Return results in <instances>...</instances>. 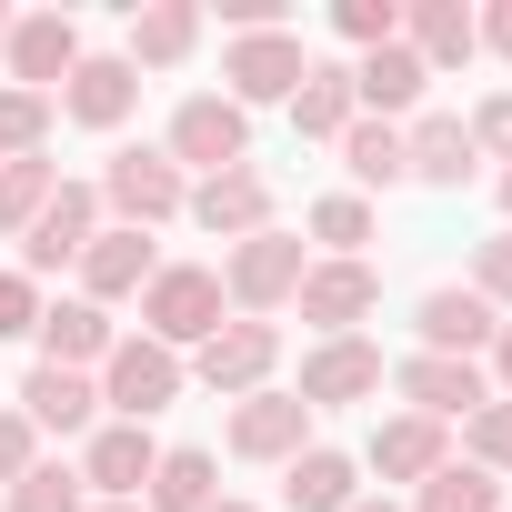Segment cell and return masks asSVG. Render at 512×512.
<instances>
[{"label":"cell","mask_w":512,"mask_h":512,"mask_svg":"<svg viewBox=\"0 0 512 512\" xmlns=\"http://www.w3.org/2000/svg\"><path fill=\"white\" fill-rule=\"evenodd\" d=\"M302 272H312V251H302L292 231H251V241L221 251V302H231L241 322H272V312L302 292Z\"/></svg>","instance_id":"1"},{"label":"cell","mask_w":512,"mask_h":512,"mask_svg":"<svg viewBox=\"0 0 512 512\" xmlns=\"http://www.w3.org/2000/svg\"><path fill=\"white\" fill-rule=\"evenodd\" d=\"M221 272H201V262H161L151 272V292H141V332L161 342V352H201L211 332H221Z\"/></svg>","instance_id":"2"},{"label":"cell","mask_w":512,"mask_h":512,"mask_svg":"<svg viewBox=\"0 0 512 512\" xmlns=\"http://www.w3.org/2000/svg\"><path fill=\"white\" fill-rule=\"evenodd\" d=\"M161 151H171L181 181H191V171H201V181H211V171H241V161H251V111L221 101V91H191V101L171 111V141H161Z\"/></svg>","instance_id":"3"},{"label":"cell","mask_w":512,"mask_h":512,"mask_svg":"<svg viewBox=\"0 0 512 512\" xmlns=\"http://www.w3.org/2000/svg\"><path fill=\"white\" fill-rule=\"evenodd\" d=\"M181 382H191V362L161 352L151 332H131V342H111V362H101V412H111V422H151V412L181 402Z\"/></svg>","instance_id":"4"},{"label":"cell","mask_w":512,"mask_h":512,"mask_svg":"<svg viewBox=\"0 0 512 512\" xmlns=\"http://www.w3.org/2000/svg\"><path fill=\"white\" fill-rule=\"evenodd\" d=\"M101 211H121V231H161L191 211V181L171 171V151H111L101 171Z\"/></svg>","instance_id":"5"},{"label":"cell","mask_w":512,"mask_h":512,"mask_svg":"<svg viewBox=\"0 0 512 512\" xmlns=\"http://www.w3.org/2000/svg\"><path fill=\"white\" fill-rule=\"evenodd\" d=\"M382 382H392L422 422H472V412L492 402V372H482V362H452V352H412V362H392Z\"/></svg>","instance_id":"6"},{"label":"cell","mask_w":512,"mask_h":512,"mask_svg":"<svg viewBox=\"0 0 512 512\" xmlns=\"http://www.w3.org/2000/svg\"><path fill=\"white\" fill-rule=\"evenodd\" d=\"M91 241H101V181H61V191L41 201V221L21 231V272L41 282V272H61V262H81Z\"/></svg>","instance_id":"7"},{"label":"cell","mask_w":512,"mask_h":512,"mask_svg":"<svg viewBox=\"0 0 512 512\" xmlns=\"http://www.w3.org/2000/svg\"><path fill=\"white\" fill-rule=\"evenodd\" d=\"M302 71H312V51H302L292 31H241V41L221 51V81H231L221 101H241V111H251V101H292Z\"/></svg>","instance_id":"8"},{"label":"cell","mask_w":512,"mask_h":512,"mask_svg":"<svg viewBox=\"0 0 512 512\" xmlns=\"http://www.w3.org/2000/svg\"><path fill=\"white\" fill-rule=\"evenodd\" d=\"M0 61H11V91H41V101H51V91L81 71V21H71V11H21Z\"/></svg>","instance_id":"9"},{"label":"cell","mask_w":512,"mask_h":512,"mask_svg":"<svg viewBox=\"0 0 512 512\" xmlns=\"http://www.w3.org/2000/svg\"><path fill=\"white\" fill-rule=\"evenodd\" d=\"M272 362H282V332L272 322H221L201 352H191V372L221 392V402H241V392H262L272 382Z\"/></svg>","instance_id":"10"},{"label":"cell","mask_w":512,"mask_h":512,"mask_svg":"<svg viewBox=\"0 0 512 512\" xmlns=\"http://www.w3.org/2000/svg\"><path fill=\"white\" fill-rule=\"evenodd\" d=\"M231 452L241 462H292V452H312V412H302V392H241L231 402Z\"/></svg>","instance_id":"11"},{"label":"cell","mask_w":512,"mask_h":512,"mask_svg":"<svg viewBox=\"0 0 512 512\" xmlns=\"http://www.w3.org/2000/svg\"><path fill=\"white\" fill-rule=\"evenodd\" d=\"M292 302H302V322H312L322 342H342L352 322H372V302H382V272H372V262H312Z\"/></svg>","instance_id":"12"},{"label":"cell","mask_w":512,"mask_h":512,"mask_svg":"<svg viewBox=\"0 0 512 512\" xmlns=\"http://www.w3.org/2000/svg\"><path fill=\"white\" fill-rule=\"evenodd\" d=\"M412 332H422V352H452V362H482V352H492V332H502V312H492V302H482L472 282H442V292H422Z\"/></svg>","instance_id":"13"},{"label":"cell","mask_w":512,"mask_h":512,"mask_svg":"<svg viewBox=\"0 0 512 512\" xmlns=\"http://www.w3.org/2000/svg\"><path fill=\"white\" fill-rule=\"evenodd\" d=\"M372 392H382V352L362 332L302 352V412H342V402H372Z\"/></svg>","instance_id":"14"},{"label":"cell","mask_w":512,"mask_h":512,"mask_svg":"<svg viewBox=\"0 0 512 512\" xmlns=\"http://www.w3.org/2000/svg\"><path fill=\"white\" fill-rule=\"evenodd\" d=\"M61 111H71L81 131H121V121L141 111V71H131L121 51H81V71L61 81Z\"/></svg>","instance_id":"15"},{"label":"cell","mask_w":512,"mask_h":512,"mask_svg":"<svg viewBox=\"0 0 512 512\" xmlns=\"http://www.w3.org/2000/svg\"><path fill=\"white\" fill-rule=\"evenodd\" d=\"M191 221L211 231V241H251V231H272V181L262 171H211V181H191Z\"/></svg>","instance_id":"16"},{"label":"cell","mask_w":512,"mask_h":512,"mask_svg":"<svg viewBox=\"0 0 512 512\" xmlns=\"http://www.w3.org/2000/svg\"><path fill=\"white\" fill-rule=\"evenodd\" d=\"M402 171H412V181H432V191H462V181L482 171L472 121H462V111H422V121L402 131Z\"/></svg>","instance_id":"17"},{"label":"cell","mask_w":512,"mask_h":512,"mask_svg":"<svg viewBox=\"0 0 512 512\" xmlns=\"http://www.w3.org/2000/svg\"><path fill=\"white\" fill-rule=\"evenodd\" d=\"M151 462H161L151 422H101V432H91V452H81V482H91L101 502H141Z\"/></svg>","instance_id":"18"},{"label":"cell","mask_w":512,"mask_h":512,"mask_svg":"<svg viewBox=\"0 0 512 512\" xmlns=\"http://www.w3.org/2000/svg\"><path fill=\"white\" fill-rule=\"evenodd\" d=\"M31 342H41V362H51V372H101L121 332H111V312H101V302H41V332H31Z\"/></svg>","instance_id":"19"},{"label":"cell","mask_w":512,"mask_h":512,"mask_svg":"<svg viewBox=\"0 0 512 512\" xmlns=\"http://www.w3.org/2000/svg\"><path fill=\"white\" fill-rule=\"evenodd\" d=\"M452 462V442H442V422H422V412H392V422H372V452H362V472H382V482H432Z\"/></svg>","instance_id":"20"},{"label":"cell","mask_w":512,"mask_h":512,"mask_svg":"<svg viewBox=\"0 0 512 512\" xmlns=\"http://www.w3.org/2000/svg\"><path fill=\"white\" fill-rule=\"evenodd\" d=\"M151 272H161L151 231H121V221H111V231L81 251V302H101V312H111L121 292H151Z\"/></svg>","instance_id":"21"},{"label":"cell","mask_w":512,"mask_h":512,"mask_svg":"<svg viewBox=\"0 0 512 512\" xmlns=\"http://www.w3.org/2000/svg\"><path fill=\"white\" fill-rule=\"evenodd\" d=\"M402 51L442 81V71H462V61L482 51V21L462 11V0H412V11H402Z\"/></svg>","instance_id":"22"},{"label":"cell","mask_w":512,"mask_h":512,"mask_svg":"<svg viewBox=\"0 0 512 512\" xmlns=\"http://www.w3.org/2000/svg\"><path fill=\"white\" fill-rule=\"evenodd\" d=\"M422 91H432V71H422L402 41H382V51H362V61H352V101H362V121H402Z\"/></svg>","instance_id":"23"},{"label":"cell","mask_w":512,"mask_h":512,"mask_svg":"<svg viewBox=\"0 0 512 512\" xmlns=\"http://www.w3.org/2000/svg\"><path fill=\"white\" fill-rule=\"evenodd\" d=\"M282 502H292V512H352V502H362V462L312 442V452L282 462Z\"/></svg>","instance_id":"24"},{"label":"cell","mask_w":512,"mask_h":512,"mask_svg":"<svg viewBox=\"0 0 512 512\" xmlns=\"http://www.w3.org/2000/svg\"><path fill=\"white\" fill-rule=\"evenodd\" d=\"M91 412H101V382H91V372H51V362H41V372L21 382V422H31V432H91Z\"/></svg>","instance_id":"25"},{"label":"cell","mask_w":512,"mask_h":512,"mask_svg":"<svg viewBox=\"0 0 512 512\" xmlns=\"http://www.w3.org/2000/svg\"><path fill=\"white\" fill-rule=\"evenodd\" d=\"M191 41H201V11L191 0H141L131 11V71H171V61H191Z\"/></svg>","instance_id":"26"},{"label":"cell","mask_w":512,"mask_h":512,"mask_svg":"<svg viewBox=\"0 0 512 512\" xmlns=\"http://www.w3.org/2000/svg\"><path fill=\"white\" fill-rule=\"evenodd\" d=\"M352 121H362L352 71H342V61H312V71H302V91H292V131H302V141H342Z\"/></svg>","instance_id":"27"},{"label":"cell","mask_w":512,"mask_h":512,"mask_svg":"<svg viewBox=\"0 0 512 512\" xmlns=\"http://www.w3.org/2000/svg\"><path fill=\"white\" fill-rule=\"evenodd\" d=\"M211 482H221V462L181 442V452H161V462H151V482H141V512H211V502H221Z\"/></svg>","instance_id":"28"},{"label":"cell","mask_w":512,"mask_h":512,"mask_svg":"<svg viewBox=\"0 0 512 512\" xmlns=\"http://www.w3.org/2000/svg\"><path fill=\"white\" fill-rule=\"evenodd\" d=\"M342 171H352L362 191L412 181V171H402V121H352V131H342Z\"/></svg>","instance_id":"29"},{"label":"cell","mask_w":512,"mask_h":512,"mask_svg":"<svg viewBox=\"0 0 512 512\" xmlns=\"http://www.w3.org/2000/svg\"><path fill=\"white\" fill-rule=\"evenodd\" d=\"M51 191H61V161H41V151L31 161H0V241H21Z\"/></svg>","instance_id":"30"},{"label":"cell","mask_w":512,"mask_h":512,"mask_svg":"<svg viewBox=\"0 0 512 512\" xmlns=\"http://www.w3.org/2000/svg\"><path fill=\"white\" fill-rule=\"evenodd\" d=\"M302 221H312V241H322V262H362V241H372V201H362V191H332V201H312Z\"/></svg>","instance_id":"31"},{"label":"cell","mask_w":512,"mask_h":512,"mask_svg":"<svg viewBox=\"0 0 512 512\" xmlns=\"http://www.w3.org/2000/svg\"><path fill=\"white\" fill-rule=\"evenodd\" d=\"M412 512H502V482H492L482 462H442V472L412 492Z\"/></svg>","instance_id":"32"},{"label":"cell","mask_w":512,"mask_h":512,"mask_svg":"<svg viewBox=\"0 0 512 512\" xmlns=\"http://www.w3.org/2000/svg\"><path fill=\"white\" fill-rule=\"evenodd\" d=\"M11 512H91V482H81L71 462H31V472L11 482Z\"/></svg>","instance_id":"33"},{"label":"cell","mask_w":512,"mask_h":512,"mask_svg":"<svg viewBox=\"0 0 512 512\" xmlns=\"http://www.w3.org/2000/svg\"><path fill=\"white\" fill-rule=\"evenodd\" d=\"M51 141V101L41 91H0V161H31Z\"/></svg>","instance_id":"34"},{"label":"cell","mask_w":512,"mask_h":512,"mask_svg":"<svg viewBox=\"0 0 512 512\" xmlns=\"http://www.w3.org/2000/svg\"><path fill=\"white\" fill-rule=\"evenodd\" d=\"M462 452H472V462H482L492 482L512 472V402H502V392H492V402H482V412L462 422Z\"/></svg>","instance_id":"35"},{"label":"cell","mask_w":512,"mask_h":512,"mask_svg":"<svg viewBox=\"0 0 512 512\" xmlns=\"http://www.w3.org/2000/svg\"><path fill=\"white\" fill-rule=\"evenodd\" d=\"M332 31H342L352 51H382V41H402V0H342Z\"/></svg>","instance_id":"36"},{"label":"cell","mask_w":512,"mask_h":512,"mask_svg":"<svg viewBox=\"0 0 512 512\" xmlns=\"http://www.w3.org/2000/svg\"><path fill=\"white\" fill-rule=\"evenodd\" d=\"M472 292H482L492 312H512V231H492V241L472 251Z\"/></svg>","instance_id":"37"},{"label":"cell","mask_w":512,"mask_h":512,"mask_svg":"<svg viewBox=\"0 0 512 512\" xmlns=\"http://www.w3.org/2000/svg\"><path fill=\"white\" fill-rule=\"evenodd\" d=\"M21 332H41V282L0 272V342H21Z\"/></svg>","instance_id":"38"},{"label":"cell","mask_w":512,"mask_h":512,"mask_svg":"<svg viewBox=\"0 0 512 512\" xmlns=\"http://www.w3.org/2000/svg\"><path fill=\"white\" fill-rule=\"evenodd\" d=\"M472 151H482V161H502V171H512V91H492V101H482V111H472Z\"/></svg>","instance_id":"39"},{"label":"cell","mask_w":512,"mask_h":512,"mask_svg":"<svg viewBox=\"0 0 512 512\" xmlns=\"http://www.w3.org/2000/svg\"><path fill=\"white\" fill-rule=\"evenodd\" d=\"M31 462H41V432H31L21 412H0V492H11V482H21Z\"/></svg>","instance_id":"40"},{"label":"cell","mask_w":512,"mask_h":512,"mask_svg":"<svg viewBox=\"0 0 512 512\" xmlns=\"http://www.w3.org/2000/svg\"><path fill=\"white\" fill-rule=\"evenodd\" d=\"M482 51H502V61H512V0H502V11H482Z\"/></svg>","instance_id":"41"},{"label":"cell","mask_w":512,"mask_h":512,"mask_svg":"<svg viewBox=\"0 0 512 512\" xmlns=\"http://www.w3.org/2000/svg\"><path fill=\"white\" fill-rule=\"evenodd\" d=\"M492 382H502V402H512V322L492 332Z\"/></svg>","instance_id":"42"},{"label":"cell","mask_w":512,"mask_h":512,"mask_svg":"<svg viewBox=\"0 0 512 512\" xmlns=\"http://www.w3.org/2000/svg\"><path fill=\"white\" fill-rule=\"evenodd\" d=\"M211 512H262V502H231V492H221V502H211Z\"/></svg>","instance_id":"43"},{"label":"cell","mask_w":512,"mask_h":512,"mask_svg":"<svg viewBox=\"0 0 512 512\" xmlns=\"http://www.w3.org/2000/svg\"><path fill=\"white\" fill-rule=\"evenodd\" d=\"M502 211H512V171H502ZM502 231H512V221H502Z\"/></svg>","instance_id":"44"},{"label":"cell","mask_w":512,"mask_h":512,"mask_svg":"<svg viewBox=\"0 0 512 512\" xmlns=\"http://www.w3.org/2000/svg\"><path fill=\"white\" fill-rule=\"evenodd\" d=\"M352 512H402V502H352Z\"/></svg>","instance_id":"45"},{"label":"cell","mask_w":512,"mask_h":512,"mask_svg":"<svg viewBox=\"0 0 512 512\" xmlns=\"http://www.w3.org/2000/svg\"><path fill=\"white\" fill-rule=\"evenodd\" d=\"M91 512H141V502H91Z\"/></svg>","instance_id":"46"},{"label":"cell","mask_w":512,"mask_h":512,"mask_svg":"<svg viewBox=\"0 0 512 512\" xmlns=\"http://www.w3.org/2000/svg\"><path fill=\"white\" fill-rule=\"evenodd\" d=\"M0 51H11V11H0Z\"/></svg>","instance_id":"47"}]
</instances>
